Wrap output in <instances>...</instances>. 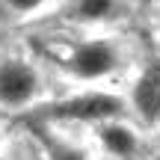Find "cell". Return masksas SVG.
I'll return each mask as SVG.
<instances>
[{
  "label": "cell",
  "mask_w": 160,
  "mask_h": 160,
  "mask_svg": "<svg viewBox=\"0 0 160 160\" xmlns=\"http://www.w3.org/2000/svg\"><path fill=\"white\" fill-rule=\"evenodd\" d=\"M142 48L125 30H104V33H77L74 39L62 42L51 57L57 77L74 89H107L125 86L142 59Z\"/></svg>",
  "instance_id": "cell-1"
},
{
  "label": "cell",
  "mask_w": 160,
  "mask_h": 160,
  "mask_svg": "<svg viewBox=\"0 0 160 160\" xmlns=\"http://www.w3.org/2000/svg\"><path fill=\"white\" fill-rule=\"evenodd\" d=\"M36 119L51 128H80L89 131L95 125L113 119H133L131 104L122 86H107V89H74L59 98H51L45 107L36 110Z\"/></svg>",
  "instance_id": "cell-2"
},
{
  "label": "cell",
  "mask_w": 160,
  "mask_h": 160,
  "mask_svg": "<svg viewBox=\"0 0 160 160\" xmlns=\"http://www.w3.org/2000/svg\"><path fill=\"white\" fill-rule=\"evenodd\" d=\"M45 65L24 53H9L0 59V110L6 113H30L51 101Z\"/></svg>",
  "instance_id": "cell-3"
},
{
  "label": "cell",
  "mask_w": 160,
  "mask_h": 160,
  "mask_svg": "<svg viewBox=\"0 0 160 160\" xmlns=\"http://www.w3.org/2000/svg\"><path fill=\"white\" fill-rule=\"evenodd\" d=\"M122 89L128 95L133 122L148 133L160 131V51H145Z\"/></svg>",
  "instance_id": "cell-4"
},
{
  "label": "cell",
  "mask_w": 160,
  "mask_h": 160,
  "mask_svg": "<svg viewBox=\"0 0 160 160\" xmlns=\"http://www.w3.org/2000/svg\"><path fill=\"white\" fill-rule=\"evenodd\" d=\"M98 160H148V131L133 119H113L86 131Z\"/></svg>",
  "instance_id": "cell-5"
},
{
  "label": "cell",
  "mask_w": 160,
  "mask_h": 160,
  "mask_svg": "<svg viewBox=\"0 0 160 160\" xmlns=\"http://www.w3.org/2000/svg\"><path fill=\"white\" fill-rule=\"evenodd\" d=\"M137 9V0H62L59 18L77 33H104V30H125Z\"/></svg>",
  "instance_id": "cell-6"
},
{
  "label": "cell",
  "mask_w": 160,
  "mask_h": 160,
  "mask_svg": "<svg viewBox=\"0 0 160 160\" xmlns=\"http://www.w3.org/2000/svg\"><path fill=\"white\" fill-rule=\"evenodd\" d=\"M45 148H48V160H98L89 139L77 142L71 137H48Z\"/></svg>",
  "instance_id": "cell-7"
},
{
  "label": "cell",
  "mask_w": 160,
  "mask_h": 160,
  "mask_svg": "<svg viewBox=\"0 0 160 160\" xmlns=\"http://www.w3.org/2000/svg\"><path fill=\"white\" fill-rule=\"evenodd\" d=\"M59 3L62 0H0V9L9 18H15V21H30V18L45 15L53 6L59 9Z\"/></svg>",
  "instance_id": "cell-8"
},
{
  "label": "cell",
  "mask_w": 160,
  "mask_h": 160,
  "mask_svg": "<svg viewBox=\"0 0 160 160\" xmlns=\"http://www.w3.org/2000/svg\"><path fill=\"white\" fill-rule=\"evenodd\" d=\"M151 39H154V51H160V0L151 3Z\"/></svg>",
  "instance_id": "cell-9"
},
{
  "label": "cell",
  "mask_w": 160,
  "mask_h": 160,
  "mask_svg": "<svg viewBox=\"0 0 160 160\" xmlns=\"http://www.w3.org/2000/svg\"><path fill=\"white\" fill-rule=\"evenodd\" d=\"M137 3H139V6H151L154 0H137Z\"/></svg>",
  "instance_id": "cell-10"
},
{
  "label": "cell",
  "mask_w": 160,
  "mask_h": 160,
  "mask_svg": "<svg viewBox=\"0 0 160 160\" xmlns=\"http://www.w3.org/2000/svg\"><path fill=\"white\" fill-rule=\"evenodd\" d=\"M0 145H3V131H0Z\"/></svg>",
  "instance_id": "cell-11"
}]
</instances>
